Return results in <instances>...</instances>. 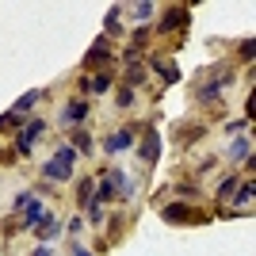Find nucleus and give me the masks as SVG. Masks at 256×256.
<instances>
[{"label": "nucleus", "mask_w": 256, "mask_h": 256, "mask_svg": "<svg viewBox=\"0 0 256 256\" xmlns=\"http://www.w3.org/2000/svg\"><path fill=\"white\" fill-rule=\"evenodd\" d=\"M73 153H92V138H88V130H76V134H73Z\"/></svg>", "instance_id": "nucleus-12"}, {"label": "nucleus", "mask_w": 256, "mask_h": 256, "mask_svg": "<svg viewBox=\"0 0 256 256\" xmlns=\"http://www.w3.org/2000/svg\"><path fill=\"white\" fill-rule=\"evenodd\" d=\"M34 256H50V248H46V245H42V248H34Z\"/></svg>", "instance_id": "nucleus-23"}, {"label": "nucleus", "mask_w": 256, "mask_h": 256, "mask_svg": "<svg viewBox=\"0 0 256 256\" xmlns=\"http://www.w3.org/2000/svg\"><path fill=\"white\" fill-rule=\"evenodd\" d=\"M104 146H107V153H122V150H130V146H134V134H130V130H115Z\"/></svg>", "instance_id": "nucleus-3"}, {"label": "nucleus", "mask_w": 256, "mask_h": 256, "mask_svg": "<svg viewBox=\"0 0 256 256\" xmlns=\"http://www.w3.org/2000/svg\"><path fill=\"white\" fill-rule=\"evenodd\" d=\"M80 118H88V104L84 100H73L65 107V122H80Z\"/></svg>", "instance_id": "nucleus-10"}, {"label": "nucleus", "mask_w": 256, "mask_h": 256, "mask_svg": "<svg viewBox=\"0 0 256 256\" xmlns=\"http://www.w3.org/2000/svg\"><path fill=\"white\" fill-rule=\"evenodd\" d=\"M111 88V73H100L96 80H92V92H107Z\"/></svg>", "instance_id": "nucleus-18"}, {"label": "nucleus", "mask_w": 256, "mask_h": 256, "mask_svg": "<svg viewBox=\"0 0 256 256\" xmlns=\"http://www.w3.org/2000/svg\"><path fill=\"white\" fill-rule=\"evenodd\" d=\"M230 153H234V157H237V160H241V157H245V160H248V138H241V142H234V146H230Z\"/></svg>", "instance_id": "nucleus-16"}, {"label": "nucleus", "mask_w": 256, "mask_h": 256, "mask_svg": "<svg viewBox=\"0 0 256 256\" xmlns=\"http://www.w3.org/2000/svg\"><path fill=\"white\" fill-rule=\"evenodd\" d=\"M73 256H92V252H84V248H73Z\"/></svg>", "instance_id": "nucleus-24"}, {"label": "nucleus", "mask_w": 256, "mask_h": 256, "mask_svg": "<svg viewBox=\"0 0 256 256\" xmlns=\"http://www.w3.org/2000/svg\"><path fill=\"white\" fill-rule=\"evenodd\" d=\"M34 100H38V92H27V96L16 100V107H12V111H16V115H27V111L34 107Z\"/></svg>", "instance_id": "nucleus-14"}, {"label": "nucleus", "mask_w": 256, "mask_h": 256, "mask_svg": "<svg viewBox=\"0 0 256 256\" xmlns=\"http://www.w3.org/2000/svg\"><path fill=\"white\" fill-rule=\"evenodd\" d=\"M157 153H160V142H157V134H150V138L142 142V157L153 164V160H157Z\"/></svg>", "instance_id": "nucleus-11"}, {"label": "nucleus", "mask_w": 256, "mask_h": 256, "mask_svg": "<svg viewBox=\"0 0 256 256\" xmlns=\"http://www.w3.org/2000/svg\"><path fill=\"white\" fill-rule=\"evenodd\" d=\"M104 62H111V46H107V34H104V38H96V46L88 50V65H104Z\"/></svg>", "instance_id": "nucleus-7"}, {"label": "nucleus", "mask_w": 256, "mask_h": 256, "mask_svg": "<svg viewBox=\"0 0 256 256\" xmlns=\"http://www.w3.org/2000/svg\"><path fill=\"white\" fill-rule=\"evenodd\" d=\"M188 23V8H168L164 12V20H160V31H176Z\"/></svg>", "instance_id": "nucleus-4"}, {"label": "nucleus", "mask_w": 256, "mask_h": 256, "mask_svg": "<svg viewBox=\"0 0 256 256\" xmlns=\"http://www.w3.org/2000/svg\"><path fill=\"white\" fill-rule=\"evenodd\" d=\"M38 134H42V122L23 126V130H20V142H16V146H20V153H31V146H34V138H38Z\"/></svg>", "instance_id": "nucleus-5"}, {"label": "nucleus", "mask_w": 256, "mask_h": 256, "mask_svg": "<svg viewBox=\"0 0 256 256\" xmlns=\"http://www.w3.org/2000/svg\"><path fill=\"white\" fill-rule=\"evenodd\" d=\"M122 31V23H118V8H111L107 12V34H118Z\"/></svg>", "instance_id": "nucleus-15"}, {"label": "nucleus", "mask_w": 256, "mask_h": 256, "mask_svg": "<svg viewBox=\"0 0 256 256\" xmlns=\"http://www.w3.org/2000/svg\"><path fill=\"white\" fill-rule=\"evenodd\" d=\"M234 192H237V176H230V180H226L222 188H218V199H230Z\"/></svg>", "instance_id": "nucleus-17"}, {"label": "nucleus", "mask_w": 256, "mask_h": 256, "mask_svg": "<svg viewBox=\"0 0 256 256\" xmlns=\"http://www.w3.org/2000/svg\"><path fill=\"white\" fill-rule=\"evenodd\" d=\"M16 122H20V115H16V111H8V115H0V130H12Z\"/></svg>", "instance_id": "nucleus-20"}, {"label": "nucleus", "mask_w": 256, "mask_h": 256, "mask_svg": "<svg viewBox=\"0 0 256 256\" xmlns=\"http://www.w3.org/2000/svg\"><path fill=\"white\" fill-rule=\"evenodd\" d=\"M34 234H38V241H54V237H58V218H50V214H46L42 222L34 226Z\"/></svg>", "instance_id": "nucleus-8"}, {"label": "nucleus", "mask_w": 256, "mask_h": 256, "mask_svg": "<svg viewBox=\"0 0 256 256\" xmlns=\"http://www.w3.org/2000/svg\"><path fill=\"white\" fill-rule=\"evenodd\" d=\"M206 214H199V210H188V206H180V203H172V206H164V222H203Z\"/></svg>", "instance_id": "nucleus-2"}, {"label": "nucleus", "mask_w": 256, "mask_h": 256, "mask_svg": "<svg viewBox=\"0 0 256 256\" xmlns=\"http://www.w3.org/2000/svg\"><path fill=\"white\" fill-rule=\"evenodd\" d=\"M237 199H241V203H248V199H252V184H245V188L237 192Z\"/></svg>", "instance_id": "nucleus-21"}, {"label": "nucleus", "mask_w": 256, "mask_h": 256, "mask_svg": "<svg viewBox=\"0 0 256 256\" xmlns=\"http://www.w3.org/2000/svg\"><path fill=\"white\" fill-rule=\"evenodd\" d=\"M76 195H80V199H76L80 206H96V184H92V180H80Z\"/></svg>", "instance_id": "nucleus-9"}, {"label": "nucleus", "mask_w": 256, "mask_h": 256, "mask_svg": "<svg viewBox=\"0 0 256 256\" xmlns=\"http://www.w3.org/2000/svg\"><path fill=\"white\" fill-rule=\"evenodd\" d=\"M142 80H146V69H138V65H134V69L126 73V84H142Z\"/></svg>", "instance_id": "nucleus-19"}, {"label": "nucleus", "mask_w": 256, "mask_h": 256, "mask_svg": "<svg viewBox=\"0 0 256 256\" xmlns=\"http://www.w3.org/2000/svg\"><path fill=\"white\" fill-rule=\"evenodd\" d=\"M153 16V4H138V20H150Z\"/></svg>", "instance_id": "nucleus-22"}, {"label": "nucleus", "mask_w": 256, "mask_h": 256, "mask_svg": "<svg viewBox=\"0 0 256 256\" xmlns=\"http://www.w3.org/2000/svg\"><path fill=\"white\" fill-rule=\"evenodd\" d=\"M23 218H27V226H38L46 218V210H42V203L34 199V195H27V203H23Z\"/></svg>", "instance_id": "nucleus-6"}, {"label": "nucleus", "mask_w": 256, "mask_h": 256, "mask_svg": "<svg viewBox=\"0 0 256 256\" xmlns=\"http://www.w3.org/2000/svg\"><path fill=\"white\" fill-rule=\"evenodd\" d=\"M73 157H76L73 146H62V150L46 160V180H69V176H73Z\"/></svg>", "instance_id": "nucleus-1"}, {"label": "nucleus", "mask_w": 256, "mask_h": 256, "mask_svg": "<svg viewBox=\"0 0 256 256\" xmlns=\"http://www.w3.org/2000/svg\"><path fill=\"white\" fill-rule=\"evenodd\" d=\"M153 69H160V76H164V80H180V69H176V65H168V62H157V58H153Z\"/></svg>", "instance_id": "nucleus-13"}]
</instances>
